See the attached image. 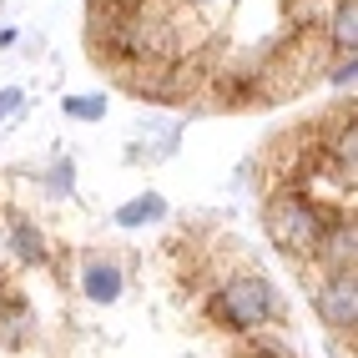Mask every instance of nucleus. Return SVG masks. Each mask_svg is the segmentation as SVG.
<instances>
[{"label": "nucleus", "instance_id": "nucleus-1", "mask_svg": "<svg viewBox=\"0 0 358 358\" xmlns=\"http://www.w3.org/2000/svg\"><path fill=\"white\" fill-rule=\"evenodd\" d=\"M338 217V212H323L313 197L303 192V187H282V192L268 202V232H273V243L282 252H293V257H308L318 248V237L323 227Z\"/></svg>", "mask_w": 358, "mask_h": 358}, {"label": "nucleus", "instance_id": "nucleus-2", "mask_svg": "<svg viewBox=\"0 0 358 358\" xmlns=\"http://www.w3.org/2000/svg\"><path fill=\"white\" fill-rule=\"evenodd\" d=\"M278 288L268 278H232L227 288L212 298V318L237 328V333H248V328H262L268 318H278Z\"/></svg>", "mask_w": 358, "mask_h": 358}, {"label": "nucleus", "instance_id": "nucleus-3", "mask_svg": "<svg viewBox=\"0 0 358 358\" xmlns=\"http://www.w3.org/2000/svg\"><path fill=\"white\" fill-rule=\"evenodd\" d=\"M353 273H333L323 288H318V313L333 333H353V318H358V298H353Z\"/></svg>", "mask_w": 358, "mask_h": 358}, {"label": "nucleus", "instance_id": "nucleus-4", "mask_svg": "<svg viewBox=\"0 0 358 358\" xmlns=\"http://www.w3.org/2000/svg\"><path fill=\"white\" fill-rule=\"evenodd\" d=\"M81 293L91 303H116L122 298V262H116L111 252H91L81 262Z\"/></svg>", "mask_w": 358, "mask_h": 358}, {"label": "nucleus", "instance_id": "nucleus-5", "mask_svg": "<svg viewBox=\"0 0 358 358\" xmlns=\"http://www.w3.org/2000/svg\"><path fill=\"white\" fill-rule=\"evenodd\" d=\"M353 243H358V237H353V217H343V212H338V217L323 227L313 257L323 262L328 273H353Z\"/></svg>", "mask_w": 358, "mask_h": 358}, {"label": "nucleus", "instance_id": "nucleus-6", "mask_svg": "<svg viewBox=\"0 0 358 358\" xmlns=\"http://www.w3.org/2000/svg\"><path fill=\"white\" fill-rule=\"evenodd\" d=\"M157 217H166V202H162L157 192L136 197V202H127V207H116V222H122V227H141V222H157Z\"/></svg>", "mask_w": 358, "mask_h": 358}, {"label": "nucleus", "instance_id": "nucleus-7", "mask_svg": "<svg viewBox=\"0 0 358 358\" xmlns=\"http://www.w3.org/2000/svg\"><path fill=\"white\" fill-rule=\"evenodd\" d=\"M10 248H15V257H26V262H45V243H41V232L31 222H15Z\"/></svg>", "mask_w": 358, "mask_h": 358}, {"label": "nucleus", "instance_id": "nucleus-8", "mask_svg": "<svg viewBox=\"0 0 358 358\" xmlns=\"http://www.w3.org/2000/svg\"><path fill=\"white\" fill-rule=\"evenodd\" d=\"M353 31H358V20H353V0H348V6L333 10V51L353 56Z\"/></svg>", "mask_w": 358, "mask_h": 358}, {"label": "nucleus", "instance_id": "nucleus-9", "mask_svg": "<svg viewBox=\"0 0 358 358\" xmlns=\"http://www.w3.org/2000/svg\"><path fill=\"white\" fill-rule=\"evenodd\" d=\"M66 116H76V122H101L106 96H66Z\"/></svg>", "mask_w": 358, "mask_h": 358}, {"label": "nucleus", "instance_id": "nucleus-10", "mask_svg": "<svg viewBox=\"0 0 358 358\" xmlns=\"http://www.w3.org/2000/svg\"><path fill=\"white\" fill-rule=\"evenodd\" d=\"M20 106H26V91H20V86H6V91H0V122H6L10 111H20Z\"/></svg>", "mask_w": 358, "mask_h": 358}, {"label": "nucleus", "instance_id": "nucleus-11", "mask_svg": "<svg viewBox=\"0 0 358 358\" xmlns=\"http://www.w3.org/2000/svg\"><path fill=\"white\" fill-rule=\"evenodd\" d=\"M71 172H76L71 162H56V172H51V187H56V192H71Z\"/></svg>", "mask_w": 358, "mask_h": 358}, {"label": "nucleus", "instance_id": "nucleus-12", "mask_svg": "<svg viewBox=\"0 0 358 358\" xmlns=\"http://www.w3.org/2000/svg\"><path fill=\"white\" fill-rule=\"evenodd\" d=\"M333 81H338V86H348V81H353V56H348L343 66H333Z\"/></svg>", "mask_w": 358, "mask_h": 358}, {"label": "nucleus", "instance_id": "nucleus-13", "mask_svg": "<svg viewBox=\"0 0 358 358\" xmlns=\"http://www.w3.org/2000/svg\"><path fill=\"white\" fill-rule=\"evenodd\" d=\"M252 358H282V353H268V348H257V353H252Z\"/></svg>", "mask_w": 358, "mask_h": 358}]
</instances>
